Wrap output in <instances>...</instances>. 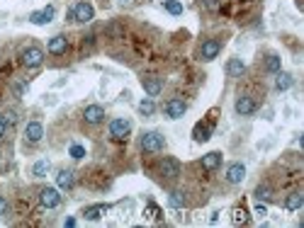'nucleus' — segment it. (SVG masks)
Listing matches in <instances>:
<instances>
[{"label": "nucleus", "instance_id": "obj_1", "mask_svg": "<svg viewBox=\"0 0 304 228\" xmlns=\"http://www.w3.org/2000/svg\"><path fill=\"white\" fill-rule=\"evenodd\" d=\"M163 146H166V141L159 131H146L141 136V151H146V153H159V151H163Z\"/></svg>", "mask_w": 304, "mask_h": 228}, {"label": "nucleus", "instance_id": "obj_2", "mask_svg": "<svg viewBox=\"0 0 304 228\" xmlns=\"http://www.w3.org/2000/svg\"><path fill=\"white\" fill-rule=\"evenodd\" d=\"M22 63H25L27 68H39V66L44 63V51H42L39 46L25 49V51H22Z\"/></svg>", "mask_w": 304, "mask_h": 228}, {"label": "nucleus", "instance_id": "obj_3", "mask_svg": "<svg viewBox=\"0 0 304 228\" xmlns=\"http://www.w3.org/2000/svg\"><path fill=\"white\" fill-rule=\"evenodd\" d=\"M39 201H42V206H47V209H56V206L61 204V194H59V189H54V187H44V189L39 192Z\"/></svg>", "mask_w": 304, "mask_h": 228}, {"label": "nucleus", "instance_id": "obj_4", "mask_svg": "<svg viewBox=\"0 0 304 228\" xmlns=\"http://www.w3.org/2000/svg\"><path fill=\"white\" fill-rule=\"evenodd\" d=\"M73 17H76V22H90L93 17H95V10H93V5L90 3H85V0H80V3L73 8Z\"/></svg>", "mask_w": 304, "mask_h": 228}, {"label": "nucleus", "instance_id": "obj_5", "mask_svg": "<svg viewBox=\"0 0 304 228\" xmlns=\"http://www.w3.org/2000/svg\"><path fill=\"white\" fill-rule=\"evenodd\" d=\"M185 112H188V105H185L180 97L168 100V105H166V117H168V119H180Z\"/></svg>", "mask_w": 304, "mask_h": 228}, {"label": "nucleus", "instance_id": "obj_6", "mask_svg": "<svg viewBox=\"0 0 304 228\" xmlns=\"http://www.w3.org/2000/svg\"><path fill=\"white\" fill-rule=\"evenodd\" d=\"M129 131H131V122L129 119H112L110 122V134L114 138H127Z\"/></svg>", "mask_w": 304, "mask_h": 228}, {"label": "nucleus", "instance_id": "obj_7", "mask_svg": "<svg viewBox=\"0 0 304 228\" xmlns=\"http://www.w3.org/2000/svg\"><path fill=\"white\" fill-rule=\"evenodd\" d=\"M159 170H161V175H163V177H171V180H173V177H178V175H180V163H178L176 158H171V155H168V158H163V160H161Z\"/></svg>", "mask_w": 304, "mask_h": 228}, {"label": "nucleus", "instance_id": "obj_8", "mask_svg": "<svg viewBox=\"0 0 304 228\" xmlns=\"http://www.w3.org/2000/svg\"><path fill=\"white\" fill-rule=\"evenodd\" d=\"M219 51H222V44H219L217 39H207V42L200 46V56H202V61H212V59H217Z\"/></svg>", "mask_w": 304, "mask_h": 228}, {"label": "nucleus", "instance_id": "obj_9", "mask_svg": "<svg viewBox=\"0 0 304 228\" xmlns=\"http://www.w3.org/2000/svg\"><path fill=\"white\" fill-rule=\"evenodd\" d=\"M234 109H236V114L248 117V114H253V112H256V100H253V97H248V95H241V97L236 100Z\"/></svg>", "mask_w": 304, "mask_h": 228}, {"label": "nucleus", "instance_id": "obj_10", "mask_svg": "<svg viewBox=\"0 0 304 228\" xmlns=\"http://www.w3.org/2000/svg\"><path fill=\"white\" fill-rule=\"evenodd\" d=\"M54 15H56V10L49 5V8H44V10L32 13V15H30V22H32V25H49V22L54 20Z\"/></svg>", "mask_w": 304, "mask_h": 228}, {"label": "nucleus", "instance_id": "obj_11", "mask_svg": "<svg viewBox=\"0 0 304 228\" xmlns=\"http://www.w3.org/2000/svg\"><path fill=\"white\" fill-rule=\"evenodd\" d=\"M83 119L88 122V124H100L102 119H105V109L100 107V105H90V107H85V112H83Z\"/></svg>", "mask_w": 304, "mask_h": 228}, {"label": "nucleus", "instance_id": "obj_12", "mask_svg": "<svg viewBox=\"0 0 304 228\" xmlns=\"http://www.w3.org/2000/svg\"><path fill=\"white\" fill-rule=\"evenodd\" d=\"M243 177H246V165H243V163H234V165H229V170H226V180H229L231 184L243 182Z\"/></svg>", "mask_w": 304, "mask_h": 228}, {"label": "nucleus", "instance_id": "obj_13", "mask_svg": "<svg viewBox=\"0 0 304 228\" xmlns=\"http://www.w3.org/2000/svg\"><path fill=\"white\" fill-rule=\"evenodd\" d=\"M25 136H27L30 143H37V141H42V136H44V126H42L39 122H30L27 129H25Z\"/></svg>", "mask_w": 304, "mask_h": 228}, {"label": "nucleus", "instance_id": "obj_14", "mask_svg": "<svg viewBox=\"0 0 304 228\" xmlns=\"http://www.w3.org/2000/svg\"><path fill=\"white\" fill-rule=\"evenodd\" d=\"M144 90L148 97H156L163 90V80L161 78H144Z\"/></svg>", "mask_w": 304, "mask_h": 228}, {"label": "nucleus", "instance_id": "obj_15", "mask_svg": "<svg viewBox=\"0 0 304 228\" xmlns=\"http://www.w3.org/2000/svg\"><path fill=\"white\" fill-rule=\"evenodd\" d=\"M66 49H68V42H66V37L56 34V37H51V39H49V54L59 56V54H64Z\"/></svg>", "mask_w": 304, "mask_h": 228}, {"label": "nucleus", "instance_id": "obj_16", "mask_svg": "<svg viewBox=\"0 0 304 228\" xmlns=\"http://www.w3.org/2000/svg\"><path fill=\"white\" fill-rule=\"evenodd\" d=\"M243 73H246V63H243L241 59H229V63H226V76L241 78Z\"/></svg>", "mask_w": 304, "mask_h": 228}, {"label": "nucleus", "instance_id": "obj_17", "mask_svg": "<svg viewBox=\"0 0 304 228\" xmlns=\"http://www.w3.org/2000/svg\"><path fill=\"white\" fill-rule=\"evenodd\" d=\"M219 165H222V153L219 151H212V153L202 155V167L205 170H217Z\"/></svg>", "mask_w": 304, "mask_h": 228}, {"label": "nucleus", "instance_id": "obj_18", "mask_svg": "<svg viewBox=\"0 0 304 228\" xmlns=\"http://www.w3.org/2000/svg\"><path fill=\"white\" fill-rule=\"evenodd\" d=\"M110 211V204H95V206H88L85 211H83V216L88 218V221H97L102 213H107Z\"/></svg>", "mask_w": 304, "mask_h": 228}, {"label": "nucleus", "instance_id": "obj_19", "mask_svg": "<svg viewBox=\"0 0 304 228\" xmlns=\"http://www.w3.org/2000/svg\"><path fill=\"white\" fill-rule=\"evenodd\" d=\"M168 204H171L173 209H183V206L188 204V197H185V192H180V189H173V192L168 194Z\"/></svg>", "mask_w": 304, "mask_h": 228}, {"label": "nucleus", "instance_id": "obj_20", "mask_svg": "<svg viewBox=\"0 0 304 228\" xmlns=\"http://www.w3.org/2000/svg\"><path fill=\"white\" fill-rule=\"evenodd\" d=\"M302 204H304V194H302V192H292V194L285 199V209H287V211H297Z\"/></svg>", "mask_w": 304, "mask_h": 228}, {"label": "nucleus", "instance_id": "obj_21", "mask_svg": "<svg viewBox=\"0 0 304 228\" xmlns=\"http://www.w3.org/2000/svg\"><path fill=\"white\" fill-rule=\"evenodd\" d=\"M292 76L289 73H282V71H277V78H275V88L280 90V92H285V90H289L292 88Z\"/></svg>", "mask_w": 304, "mask_h": 228}, {"label": "nucleus", "instance_id": "obj_22", "mask_svg": "<svg viewBox=\"0 0 304 228\" xmlns=\"http://www.w3.org/2000/svg\"><path fill=\"white\" fill-rule=\"evenodd\" d=\"M73 182H76V180H73V172H71V170H61V172L56 175V184H59L61 189H71Z\"/></svg>", "mask_w": 304, "mask_h": 228}, {"label": "nucleus", "instance_id": "obj_23", "mask_svg": "<svg viewBox=\"0 0 304 228\" xmlns=\"http://www.w3.org/2000/svg\"><path fill=\"white\" fill-rule=\"evenodd\" d=\"M209 134H212V124H202V122H200V124L195 126V131H192L195 141H200V143H202V141H207V138H209Z\"/></svg>", "mask_w": 304, "mask_h": 228}, {"label": "nucleus", "instance_id": "obj_24", "mask_svg": "<svg viewBox=\"0 0 304 228\" xmlns=\"http://www.w3.org/2000/svg\"><path fill=\"white\" fill-rule=\"evenodd\" d=\"M139 112H141L144 117H151V114L156 112V105H154V100H151V97H144V100L139 102Z\"/></svg>", "mask_w": 304, "mask_h": 228}, {"label": "nucleus", "instance_id": "obj_25", "mask_svg": "<svg viewBox=\"0 0 304 228\" xmlns=\"http://www.w3.org/2000/svg\"><path fill=\"white\" fill-rule=\"evenodd\" d=\"M253 194H256V199H258V201H268V199L272 197V189H270L268 184H258Z\"/></svg>", "mask_w": 304, "mask_h": 228}, {"label": "nucleus", "instance_id": "obj_26", "mask_svg": "<svg viewBox=\"0 0 304 228\" xmlns=\"http://www.w3.org/2000/svg\"><path fill=\"white\" fill-rule=\"evenodd\" d=\"M163 8H166L171 15H183V5L178 3V0H166V3H163Z\"/></svg>", "mask_w": 304, "mask_h": 228}, {"label": "nucleus", "instance_id": "obj_27", "mask_svg": "<svg viewBox=\"0 0 304 228\" xmlns=\"http://www.w3.org/2000/svg\"><path fill=\"white\" fill-rule=\"evenodd\" d=\"M265 71H270V73H277L280 71V56H268V61H265Z\"/></svg>", "mask_w": 304, "mask_h": 228}, {"label": "nucleus", "instance_id": "obj_28", "mask_svg": "<svg viewBox=\"0 0 304 228\" xmlns=\"http://www.w3.org/2000/svg\"><path fill=\"white\" fill-rule=\"evenodd\" d=\"M49 170V163L47 160H39V163H34V167H32V175L34 177H44V172Z\"/></svg>", "mask_w": 304, "mask_h": 228}, {"label": "nucleus", "instance_id": "obj_29", "mask_svg": "<svg viewBox=\"0 0 304 228\" xmlns=\"http://www.w3.org/2000/svg\"><path fill=\"white\" fill-rule=\"evenodd\" d=\"M248 221V213L239 206V209H234V223H246Z\"/></svg>", "mask_w": 304, "mask_h": 228}, {"label": "nucleus", "instance_id": "obj_30", "mask_svg": "<svg viewBox=\"0 0 304 228\" xmlns=\"http://www.w3.org/2000/svg\"><path fill=\"white\" fill-rule=\"evenodd\" d=\"M83 155H85V148H83V146H78V143H73V146H71V158L80 160Z\"/></svg>", "mask_w": 304, "mask_h": 228}, {"label": "nucleus", "instance_id": "obj_31", "mask_svg": "<svg viewBox=\"0 0 304 228\" xmlns=\"http://www.w3.org/2000/svg\"><path fill=\"white\" fill-rule=\"evenodd\" d=\"M3 122H5V124H17V112H5V114H3Z\"/></svg>", "mask_w": 304, "mask_h": 228}, {"label": "nucleus", "instance_id": "obj_32", "mask_svg": "<svg viewBox=\"0 0 304 228\" xmlns=\"http://www.w3.org/2000/svg\"><path fill=\"white\" fill-rule=\"evenodd\" d=\"M146 216H148V218H159V209H156V206H148V209H146Z\"/></svg>", "mask_w": 304, "mask_h": 228}, {"label": "nucleus", "instance_id": "obj_33", "mask_svg": "<svg viewBox=\"0 0 304 228\" xmlns=\"http://www.w3.org/2000/svg\"><path fill=\"white\" fill-rule=\"evenodd\" d=\"M5 211H8V201H5L3 197H0V216H3Z\"/></svg>", "mask_w": 304, "mask_h": 228}, {"label": "nucleus", "instance_id": "obj_34", "mask_svg": "<svg viewBox=\"0 0 304 228\" xmlns=\"http://www.w3.org/2000/svg\"><path fill=\"white\" fill-rule=\"evenodd\" d=\"M256 213H258V216H265V213H268V209H265L263 204H258V206H256Z\"/></svg>", "mask_w": 304, "mask_h": 228}, {"label": "nucleus", "instance_id": "obj_35", "mask_svg": "<svg viewBox=\"0 0 304 228\" xmlns=\"http://www.w3.org/2000/svg\"><path fill=\"white\" fill-rule=\"evenodd\" d=\"M64 226H68V228H73V226H76V218H73V216H68V218L64 221Z\"/></svg>", "mask_w": 304, "mask_h": 228}, {"label": "nucleus", "instance_id": "obj_36", "mask_svg": "<svg viewBox=\"0 0 304 228\" xmlns=\"http://www.w3.org/2000/svg\"><path fill=\"white\" fill-rule=\"evenodd\" d=\"M217 5H219L217 0H207V8H209V10H217Z\"/></svg>", "mask_w": 304, "mask_h": 228}, {"label": "nucleus", "instance_id": "obj_37", "mask_svg": "<svg viewBox=\"0 0 304 228\" xmlns=\"http://www.w3.org/2000/svg\"><path fill=\"white\" fill-rule=\"evenodd\" d=\"M3 136H5V122L0 119V138H3Z\"/></svg>", "mask_w": 304, "mask_h": 228}]
</instances>
